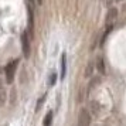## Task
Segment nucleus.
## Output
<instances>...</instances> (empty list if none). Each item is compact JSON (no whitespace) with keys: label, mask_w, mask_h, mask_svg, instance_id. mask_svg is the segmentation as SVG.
Wrapping results in <instances>:
<instances>
[{"label":"nucleus","mask_w":126,"mask_h":126,"mask_svg":"<svg viewBox=\"0 0 126 126\" xmlns=\"http://www.w3.org/2000/svg\"><path fill=\"white\" fill-rule=\"evenodd\" d=\"M17 65H18V60H13L12 63H9L6 65V68H4V72H6V81L9 82V84H12L13 79H14Z\"/></svg>","instance_id":"obj_1"},{"label":"nucleus","mask_w":126,"mask_h":126,"mask_svg":"<svg viewBox=\"0 0 126 126\" xmlns=\"http://www.w3.org/2000/svg\"><path fill=\"white\" fill-rule=\"evenodd\" d=\"M91 119L92 118H91V113L88 112V109H81L77 126H89L91 125Z\"/></svg>","instance_id":"obj_2"},{"label":"nucleus","mask_w":126,"mask_h":126,"mask_svg":"<svg viewBox=\"0 0 126 126\" xmlns=\"http://www.w3.org/2000/svg\"><path fill=\"white\" fill-rule=\"evenodd\" d=\"M118 18V10L116 9H109L108 10V14H106V18H105V23H106V29L108 27H113L115 21Z\"/></svg>","instance_id":"obj_3"},{"label":"nucleus","mask_w":126,"mask_h":126,"mask_svg":"<svg viewBox=\"0 0 126 126\" xmlns=\"http://www.w3.org/2000/svg\"><path fill=\"white\" fill-rule=\"evenodd\" d=\"M21 48H23V54L26 58L30 57V38L27 33L21 34Z\"/></svg>","instance_id":"obj_4"},{"label":"nucleus","mask_w":126,"mask_h":126,"mask_svg":"<svg viewBox=\"0 0 126 126\" xmlns=\"http://www.w3.org/2000/svg\"><path fill=\"white\" fill-rule=\"evenodd\" d=\"M7 101V94H6V86L3 84V81L0 79V108L4 106V103Z\"/></svg>","instance_id":"obj_5"},{"label":"nucleus","mask_w":126,"mask_h":126,"mask_svg":"<svg viewBox=\"0 0 126 126\" xmlns=\"http://www.w3.org/2000/svg\"><path fill=\"white\" fill-rule=\"evenodd\" d=\"M101 112V105L98 103V101H91V103H89V113L91 115H98Z\"/></svg>","instance_id":"obj_6"},{"label":"nucleus","mask_w":126,"mask_h":126,"mask_svg":"<svg viewBox=\"0 0 126 126\" xmlns=\"http://www.w3.org/2000/svg\"><path fill=\"white\" fill-rule=\"evenodd\" d=\"M95 65H96L98 71H99L102 75H105V72H106V68H105V61H103V58L101 57V55L96 58V64H95Z\"/></svg>","instance_id":"obj_7"},{"label":"nucleus","mask_w":126,"mask_h":126,"mask_svg":"<svg viewBox=\"0 0 126 126\" xmlns=\"http://www.w3.org/2000/svg\"><path fill=\"white\" fill-rule=\"evenodd\" d=\"M99 82H101V77H92L91 81H89V84H88V92H91Z\"/></svg>","instance_id":"obj_8"},{"label":"nucleus","mask_w":126,"mask_h":126,"mask_svg":"<svg viewBox=\"0 0 126 126\" xmlns=\"http://www.w3.org/2000/svg\"><path fill=\"white\" fill-rule=\"evenodd\" d=\"M94 67H95V64H94V61H89V63L86 64L85 72H84V75H85V78H89V77L92 75V72H94Z\"/></svg>","instance_id":"obj_9"},{"label":"nucleus","mask_w":126,"mask_h":126,"mask_svg":"<svg viewBox=\"0 0 126 126\" xmlns=\"http://www.w3.org/2000/svg\"><path fill=\"white\" fill-rule=\"evenodd\" d=\"M65 74H67V63H65V54H63V57H61V79L65 78Z\"/></svg>","instance_id":"obj_10"},{"label":"nucleus","mask_w":126,"mask_h":126,"mask_svg":"<svg viewBox=\"0 0 126 126\" xmlns=\"http://www.w3.org/2000/svg\"><path fill=\"white\" fill-rule=\"evenodd\" d=\"M51 120H52V112L50 110V112L47 113V116L44 118V120H43V125L44 126H50L51 125Z\"/></svg>","instance_id":"obj_11"},{"label":"nucleus","mask_w":126,"mask_h":126,"mask_svg":"<svg viewBox=\"0 0 126 126\" xmlns=\"http://www.w3.org/2000/svg\"><path fill=\"white\" fill-rule=\"evenodd\" d=\"M51 79H50V85H54L55 84V81H57V75L55 74H51V77H50Z\"/></svg>","instance_id":"obj_12"},{"label":"nucleus","mask_w":126,"mask_h":126,"mask_svg":"<svg viewBox=\"0 0 126 126\" xmlns=\"http://www.w3.org/2000/svg\"><path fill=\"white\" fill-rule=\"evenodd\" d=\"M37 3H38V4H41V3H43V0H37Z\"/></svg>","instance_id":"obj_13"},{"label":"nucleus","mask_w":126,"mask_h":126,"mask_svg":"<svg viewBox=\"0 0 126 126\" xmlns=\"http://www.w3.org/2000/svg\"><path fill=\"white\" fill-rule=\"evenodd\" d=\"M30 1H34V0H30Z\"/></svg>","instance_id":"obj_14"}]
</instances>
